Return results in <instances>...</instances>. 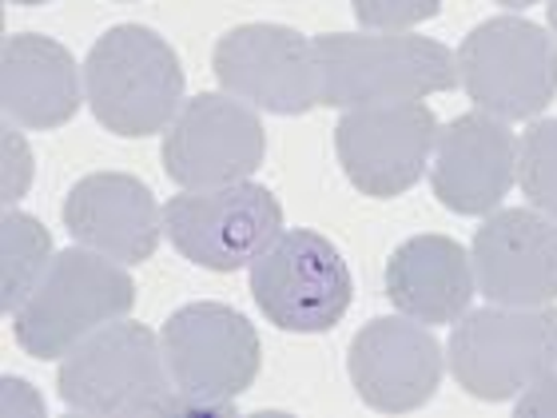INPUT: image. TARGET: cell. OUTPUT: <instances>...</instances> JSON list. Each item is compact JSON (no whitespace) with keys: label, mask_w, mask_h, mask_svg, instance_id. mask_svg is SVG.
I'll list each match as a JSON object with an SVG mask.
<instances>
[{"label":"cell","mask_w":557,"mask_h":418,"mask_svg":"<svg viewBox=\"0 0 557 418\" xmlns=\"http://www.w3.org/2000/svg\"><path fill=\"white\" fill-rule=\"evenodd\" d=\"M263 156H268V132L256 108L220 93L184 100L160 144L163 172L184 192L244 184L263 168Z\"/></svg>","instance_id":"10"},{"label":"cell","mask_w":557,"mask_h":418,"mask_svg":"<svg viewBox=\"0 0 557 418\" xmlns=\"http://www.w3.org/2000/svg\"><path fill=\"white\" fill-rule=\"evenodd\" d=\"M518 418H557V367L546 371L534 386H525L518 395V407H513Z\"/></svg>","instance_id":"23"},{"label":"cell","mask_w":557,"mask_h":418,"mask_svg":"<svg viewBox=\"0 0 557 418\" xmlns=\"http://www.w3.org/2000/svg\"><path fill=\"white\" fill-rule=\"evenodd\" d=\"M506 9H530V4H542V0H498Z\"/></svg>","instance_id":"25"},{"label":"cell","mask_w":557,"mask_h":418,"mask_svg":"<svg viewBox=\"0 0 557 418\" xmlns=\"http://www.w3.org/2000/svg\"><path fill=\"white\" fill-rule=\"evenodd\" d=\"M518 184L530 208L557 223V120H537L518 139Z\"/></svg>","instance_id":"20"},{"label":"cell","mask_w":557,"mask_h":418,"mask_svg":"<svg viewBox=\"0 0 557 418\" xmlns=\"http://www.w3.org/2000/svg\"><path fill=\"white\" fill-rule=\"evenodd\" d=\"M9 4H28L33 9V4H48V0H9Z\"/></svg>","instance_id":"27"},{"label":"cell","mask_w":557,"mask_h":418,"mask_svg":"<svg viewBox=\"0 0 557 418\" xmlns=\"http://www.w3.org/2000/svg\"><path fill=\"white\" fill-rule=\"evenodd\" d=\"M33 184V151L16 132V124H4V168H0V199L4 208H16V199Z\"/></svg>","instance_id":"22"},{"label":"cell","mask_w":557,"mask_h":418,"mask_svg":"<svg viewBox=\"0 0 557 418\" xmlns=\"http://www.w3.org/2000/svg\"><path fill=\"white\" fill-rule=\"evenodd\" d=\"M211 72L227 96L271 116H302L319 104L314 40L287 24H239L223 33Z\"/></svg>","instance_id":"11"},{"label":"cell","mask_w":557,"mask_h":418,"mask_svg":"<svg viewBox=\"0 0 557 418\" xmlns=\"http://www.w3.org/2000/svg\"><path fill=\"white\" fill-rule=\"evenodd\" d=\"M132 307L136 279L128 275V268L76 244L52 259L36 291L9 319L24 355L48 362L64 359L96 331L128 319Z\"/></svg>","instance_id":"4"},{"label":"cell","mask_w":557,"mask_h":418,"mask_svg":"<svg viewBox=\"0 0 557 418\" xmlns=\"http://www.w3.org/2000/svg\"><path fill=\"white\" fill-rule=\"evenodd\" d=\"M52 259H57L52 235L45 223L21 208H4V220H0V307L4 315H12L33 295L36 283L52 268Z\"/></svg>","instance_id":"19"},{"label":"cell","mask_w":557,"mask_h":418,"mask_svg":"<svg viewBox=\"0 0 557 418\" xmlns=\"http://www.w3.org/2000/svg\"><path fill=\"white\" fill-rule=\"evenodd\" d=\"M546 12H549V28H554V40H557V0H549Z\"/></svg>","instance_id":"26"},{"label":"cell","mask_w":557,"mask_h":418,"mask_svg":"<svg viewBox=\"0 0 557 418\" xmlns=\"http://www.w3.org/2000/svg\"><path fill=\"white\" fill-rule=\"evenodd\" d=\"M278 232H283V204L271 196V187L256 180L180 192L163 204L168 244L187 263L208 271L251 268Z\"/></svg>","instance_id":"9"},{"label":"cell","mask_w":557,"mask_h":418,"mask_svg":"<svg viewBox=\"0 0 557 418\" xmlns=\"http://www.w3.org/2000/svg\"><path fill=\"white\" fill-rule=\"evenodd\" d=\"M518 184V136L490 112L454 116L434 139L430 187L442 208L458 216H490Z\"/></svg>","instance_id":"15"},{"label":"cell","mask_w":557,"mask_h":418,"mask_svg":"<svg viewBox=\"0 0 557 418\" xmlns=\"http://www.w3.org/2000/svg\"><path fill=\"white\" fill-rule=\"evenodd\" d=\"M45 415V403H40V395H36L33 386L24 383V379H4V415Z\"/></svg>","instance_id":"24"},{"label":"cell","mask_w":557,"mask_h":418,"mask_svg":"<svg viewBox=\"0 0 557 418\" xmlns=\"http://www.w3.org/2000/svg\"><path fill=\"white\" fill-rule=\"evenodd\" d=\"M386 299L426 327L458 323L478 295L474 263L450 235H414L386 259Z\"/></svg>","instance_id":"18"},{"label":"cell","mask_w":557,"mask_h":418,"mask_svg":"<svg viewBox=\"0 0 557 418\" xmlns=\"http://www.w3.org/2000/svg\"><path fill=\"white\" fill-rule=\"evenodd\" d=\"M438 139V120L422 100L347 108L335 124L338 163L362 196L395 199L422 180Z\"/></svg>","instance_id":"12"},{"label":"cell","mask_w":557,"mask_h":418,"mask_svg":"<svg viewBox=\"0 0 557 418\" xmlns=\"http://www.w3.org/2000/svg\"><path fill=\"white\" fill-rule=\"evenodd\" d=\"M319 104L367 108L426 100L458 88V57L442 40L414 33H326L314 36Z\"/></svg>","instance_id":"1"},{"label":"cell","mask_w":557,"mask_h":418,"mask_svg":"<svg viewBox=\"0 0 557 418\" xmlns=\"http://www.w3.org/2000/svg\"><path fill=\"white\" fill-rule=\"evenodd\" d=\"M355 21L371 33H407L414 24L438 16L442 0H350Z\"/></svg>","instance_id":"21"},{"label":"cell","mask_w":557,"mask_h":418,"mask_svg":"<svg viewBox=\"0 0 557 418\" xmlns=\"http://www.w3.org/2000/svg\"><path fill=\"white\" fill-rule=\"evenodd\" d=\"M60 403L92 418L184 415L163 343L144 323H120L96 331L60 359Z\"/></svg>","instance_id":"2"},{"label":"cell","mask_w":557,"mask_h":418,"mask_svg":"<svg viewBox=\"0 0 557 418\" xmlns=\"http://www.w3.org/2000/svg\"><path fill=\"white\" fill-rule=\"evenodd\" d=\"M251 299L278 331L323 335L347 315L355 279L338 247L319 232H278L247 275Z\"/></svg>","instance_id":"8"},{"label":"cell","mask_w":557,"mask_h":418,"mask_svg":"<svg viewBox=\"0 0 557 418\" xmlns=\"http://www.w3.org/2000/svg\"><path fill=\"white\" fill-rule=\"evenodd\" d=\"M0 104H4V120H12L16 128H64L81 112V69L69 48L36 33L4 36Z\"/></svg>","instance_id":"17"},{"label":"cell","mask_w":557,"mask_h":418,"mask_svg":"<svg viewBox=\"0 0 557 418\" xmlns=\"http://www.w3.org/2000/svg\"><path fill=\"white\" fill-rule=\"evenodd\" d=\"M446 355L426 323L407 315L371 319L350 339L347 374L350 386L371 410L407 415L438 395Z\"/></svg>","instance_id":"13"},{"label":"cell","mask_w":557,"mask_h":418,"mask_svg":"<svg viewBox=\"0 0 557 418\" xmlns=\"http://www.w3.org/2000/svg\"><path fill=\"white\" fill-rule=\"evenodd\" d=\"M64 228L81 247L136 268L160 247L163 208L151 187L128 172H92L64 196Z\"/></svg>","instance_id":"16"},{"label":"cell","mask_w":557,"mask_h":418,"mask_svg":"<svg viewBox=\"0 0 557 418\" xmlns=\"http://www.w3.org/2000/svg\"><path fill=\"white\" fill-rule=\"evenodd\" d=\"M184 64L144 24L108 28L84 60V100L108 132L124 139L168 132L184 108Z\"/></svg>","instance_id":"3"},{"label":"cell","mask_w":557,"mask_h":418,"mask_svg":"<svg viewBox=\"0 0 557 418\" xmlns=\"http://www.w3.org/2000/svg\"><path fill=\"white\" fill-rule=\"evenodd\" d=\"M478 295L502 307L557 299V223L537 208L490 211L470 247Z\"/></svg>","instance_id":"14"},{"label":"cell","mask_w":557,"mask_h":418,"mask_svg":"<svg viewBox=\"0 0 557 418\" xmlns=\"http://www.w3.org/2000/svg\"><path fill=\"white\" fill-rule=\"evenodd\" d=\"M163 359L184 415H232L259 374V331L227 303H184L160 327Z\"/></svg>","instance_id":"5"},{"label":"cell","mask_w":557,"mask_h":418,"mask_svg":"<svg viewBox=\"0 0 557 418\" xmlns=\"http://www.w3.org/2000/svg\"><path fill=\"white\" fill-rule=\"evenodd\" d=\"M446 359L466 395L482 403L518 398L557 367V307H478L450 323Z\"/></svg>","instance_id":"6"},{"label":"cell","mask_w":557,"mask_h":418,"mask_svg":"<svg viewBox=\"0 0 557 418\" xmlns=\"http://www.w3.org/2000/svg\"><path fill=\"white\" fill-rule=\"evenodd\" d=\"M458 81L490 116L534 120L557 96V40L522 16L482 21L458 48Z\"/></svg>","instance_id":"7"}]
</instances>
